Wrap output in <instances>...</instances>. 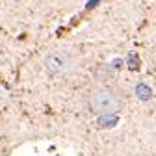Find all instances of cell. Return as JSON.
Returning <instances> with one entry per match:
<instances>
[{"label": "cell", "instance_id": "cell-1", "mask_svg": "<svg viewBox=\"0 0 156 156\" xmlns=\"http://www.w3.org/2000/svg\"><path fill=\"white\" fill-rule=\"evenodd\" d=\"M87 106L95 113H113L123 106V97L112 87H97L87 97Z\"/></svg>", "mask_w": 156, "mask_h": 156}, {"label": "cell", "instance_id": "cell-2", "mask_svg": "<svg viewBox=\"0 0 156 156\" xmlns=\"http://www.w3.org/2000/svg\"><path fill=\"white\" fill-rule=\"evenodd\" d=\"M45 69L58 78H69L74 76L78 71V62L76 56L71 54L69 50H52L45 58Z\"/></svg>", "mask_w": 156, "mask_h": 156}]
</instances>
